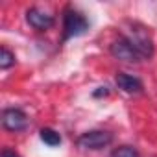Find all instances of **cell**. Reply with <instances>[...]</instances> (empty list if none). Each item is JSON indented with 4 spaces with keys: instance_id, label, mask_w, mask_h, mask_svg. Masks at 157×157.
Returning <instances> with one entry per match:
<instances>
[{
    "instance_id": "8fae6325",
    "label": "cell",
    "mask_w": 157,
    "mask_h": 157,
    "mask_svg": "<svg viewBox=\"0 0 157 157\" xmlns=\"http://www.w3.org/2000/svg\"><path fill=\"white\" fill-rule=\"evenodd\" d=\"M0 157H19V155H17L13 150H8V148H6V150H2V155H0Z\"/></svg>"
},
{
    "instance_id": "6da1fadb",
    "label": "cell",
    "mask_w": 157,
    "mask_h": 157,
    "mask_svg": "<svg viewBox=\"0 0 157 157\" xmlns=\"http://www.w3.org/2000/svg\"><path fill=\"white\" fill-rule=\"evenodd\" d=\"M128 39V43L135 48L140 59H150L153 56V41L148 33V30L140 24H131V28L122 35Z\"/></svg>"
},
{
    "instance_id": "52a82bcc",
    "label": "cell",
    "mask_w": 157,
    "mask_h": 157,
    "mask_svg": "<svg viewBox=\"0 0 157 157\" xmlns=\"http://www.w3.org/2000/svg\"><path fill=\"white\" fill-rule=\"evenodd\" d=\"M117 85H118V89H122L128 94H137V93L142 91V82L139 80V78L129 76L126 72H118L117 74Z\"/></svg>"
},
{
    "instance_id": "3957f363",
    "label": "cell",
    "mask_w": 157,
    "mask_h": 157,
    "mask_svg": "<svg viewBox=\"0 0 157 157\" xmlns=\"http://www.w3.org/2000/svg\"><path fill=\"white\" fill-rule=\"evenodd\" d=\"M113 142V135L104 129H93L78 139V146L83 150H102Z\"/></svg>"
},
{
    "instance_id": "277c9868",
    "label": "cell",
    "mask_w": 157,
    "mask_h": 157,
    "mask_svg": "<svg viewBox=\"0 0 157 157\" xmlns=\"http://www.w3.org/2000/svg\"><path fill=\"white\" fill-rule=\"evenodd\" d=\"M111 56L118 61H126V63H137V61H142L139 57V54L135 52V48L128 43L126 37H118L117 41L111 43Z\"/></svg>"
},
{
    "instance_id": "ba28073f",
    "label": "cell",
    "mask_w": 157,
    "mask_h": 157,
    "mask_svg": "<svg viewBox=\"0 0 157 157\" xmlns=\"http://www.w3.org/2000/svg\"><path fill=\"white\" fill-rule=\"evenodd\" d=\"M39 135H41V140L48 146H59L61 144V135L52 128H43L39 131Z\"/></svg>"
},
{
    "instance_id": "8992f818",
    "label": "cell",
    "mask_w": 157,
    "mask_h": 157,
    "mask_svg": "<svg viewBox=\"0 0 157 157\" xmlns=\"http://www.w3.org/2000/svg\"><path fill=\"white\" fill-rule=\"evenodd\" d=\"M26 21L37 32H44V30H50L54 26V15L46 13L41 8H30L26 11Z\"/></svg>"
},
{
    "instance_id": "30bf717a",
    "label": "cell",
    "mask_w": 157,
    "mask_h": 157,
    "mask_svg": "<svg viewBox=\"0 0 157 157\" xmlns=\"http://www.w3.org/2000/svg\"><path fill=\"white\" fill-rule=\"evenodd\" d=\"M109 157H140V155L133 146H118L113 150V153Z\"/></svg>"
},
{
    "instance_id": "9c48e42d",
    "label": "cell",
    "mask_w": 157,
    "mask_h": 157,
    "mask_svg": "<svg viewBox=\"0 0 157 157\" xmlns=\"http://www.w3.org/2000/svg\"><path fill=\"white\" fill-rule=\"evenodd\" d=\"M13 65H15V54L8 46H2L0 48V68L6 70V68H10Z\"/></svg>"
},
{
    "instance_id": "7a4b0ae2",
    "label": "cell",
    "mask_w": 157,
    "mask_h": 157,
    "mask_svg": "<svg viewBox=\"0 0 157 157\" xmlns=\"http://www.w3.org/2000/svg\"><path fill=\"white\" fill-rule=\"evenodd\" d=\"M89 30V21L85 19L83 13L78 10H67L65 19H63V39H72V37H80Z\"/></svg>"
},
{
    "instance_id": "5b68a950",
    "label": "cell",
    "mask_w": 157,
    "mask_h": 157,
    "mask_svg": "<svg viewBox=\"0 0 157 157\" xmlns=\"http://www.w3.org/2000/svg\"><path fill=\"white\" fill-rule=\"evenodd\" d=\"M2 126L8 131H22L28 126V117L19 107H8L2 113Z\"/></svg>"
}]
</instances>
